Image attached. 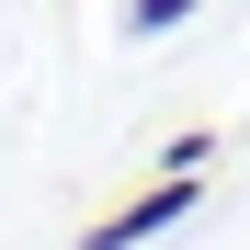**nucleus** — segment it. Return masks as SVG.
Wrapping results in <instances>:
<instances>
[{"label": "nucleus", "mask_w": 250, "mask_h": 250, "mask_svg": "<svg viewBox=\"0 0 250 250\" xmlns=\"http://www.w3.org/2000/svg\"><path fill=\"white\" fill-rule=\"evenodd\" d=\"M182 12H205V0H137V34H159V23H182Z\"/></svg>", "instance_id": "f03ea898"}, {"label": "nucleus", "mask_w": 250, "mask_h": 250, "mask_svg": "<svg viewBox=\"0 0 250 250\" xmlns=\"http://www.w3.org/2000/svg\"><path fill=\"white\" fill-rule=\"evenodd\" d=\"M193 193H205V171H159L137 205H125V216H103V228L80 239V250H137V239H159L171 216H193Z\"/></svg>", "instance_id": "f257e3e1"}]
</instances>
